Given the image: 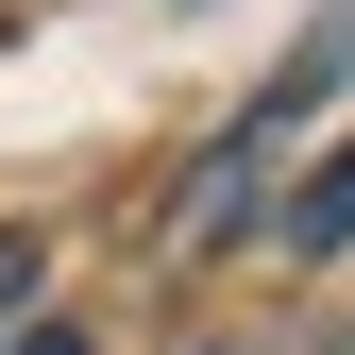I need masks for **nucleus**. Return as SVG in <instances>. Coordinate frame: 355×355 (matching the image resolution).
Wrapping results in <instances>:
<instances>
[{"mask_svg": "<svg viewBox=\"0 0 355 355\" xmlns=\"http://www.w3.org/2000/svg\"><path fill=\"white\" fill-rule=\"evenodd\" d=\"M288 254H355V136L304 169V187H288Z\"/></svg>", "mask_w": 355, "mask_h": 355, "instance_id": "f257e3e1", "label": "nucleus"}, {"mask_svg": "<svg viewBox=\"0 0 355 355\" xmlns=\"http://www.w3.org/2000/svg\"><path fill=\"white\" fill-rule=\"evenodd\" d=\"M17 304H34V237H0V322H17Z\"/></svg>", "mask_w": 355, "mask_h": 355, "instance_id": "f03ea898", "label": "nucleus"}, {"mask_svg": "<svg viewBox=\"0 0 355 355\" xmlns=\"http://www.w3.org/2000/svg\"><path fill=\"white\" fill-rule=\"evenodd\" d=\"M0 355H85V338H68V322H17V338H0Z\"/></svg>", "mask_w": 355, "mask_h": 355, "instance_id": "7ed1b4c3", "label": "nucleus"}, {"mask_svg": "<svg viewBox=\"0 0 355 355\" xmlns=\"http://www.w3.org/2000/svg\"><path fill=\"white\" fill-rule=\"evenodd\" d=\"M338 355H355V338H338Z\"/></svg>", "mask_w": 355, "mask_h": 355, "instance_id": "20e7f679", "label": "nucleus"}]
</instances>
